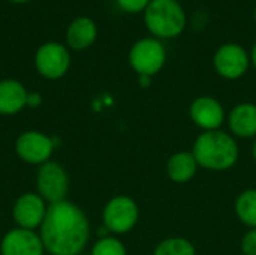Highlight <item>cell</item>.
<instances>
[{"label": "cell", "mask_w": 256, "mask_h": 255, "mask_svg": "<svg viewBox=\"0 0 256 255\" xmlns=\"http://www.w3.org/2000/svg\"><path fill=\"white\" fill-rule=\"evenodd\" d=\"M39 236L46 254L81 255L90 242V221L80 206L64 200L48 206Z\"/></svg>", "instance_id": "1"}, {"label": "cell", "mask_w": 256, "mask_h": 255, "mask_svg": "<svg viewBox=\"0 0 256 255\" xmlns=\"http://www.w3.org/2000/svg\"><path fill=\"white\" fill-rule=\"evenodd\" d=\"M192 153L201 168L210 171H226L237 164L240 149L236 137L218 129L202 132L195 140Z\"/></svg>", "instance_id": "2"}, {"label": "cell", "mask_w": 256, "mask_h": 255, "mask_svg": "<svg viewBox=\"0 0 256 255\" xmlns=\"http://www.w3.org/2000/svg\"><path fill=\"white\" fill-rule=\"evenodd\" d=\"M144 24L153 38L172 39L188 26V15L178 0H152L146 8Z\"/></svg>", "instance_id": "3"}, {"label": "cell", "mask_w": 256, "mask_h": 255, "mask_svg": "<svg viewBox=\"0 0 256 255\" xmlns=\"http://www.w3.org/2000/svg\"><path fill=\"white\" fill-rule=\"evenodd\" d=\"M166 63V48L160 39L147 36L138 39L129 51V65L141 77H153Z\"/></svg>", "instance_id": "4"}, {"label": "cell", "mask_w": 256, "mask_h": 255, "mask_svg": "<svg viewBox=\"0 0 256 255\" xmlns=\"http://www.w3.org/2000/svg\"><path fill=\"white\" fill-rule=\"evenodd\" d=\"M140 219V207L136 201L128 195H117L111 198L102 212L104 227L108 233L122 236L130 233Z\"/></svg>", "instance_id": "5"}, {"label": "cell", "mask_w": 256, "mask_h": 255, "mask_svg": "<svg viewBox=\"0 0 256 255\" xmlns=\"http://www.w3.org/2000/svg\"><path fill=\"white\" fill-rule=\"evenodd\" d=\"M70 189V179L64 167L56 161L38 167L36 192L48 203L56 204L64 201Z\"/></svg>", "instance_id": "6"}, {"label": "cell", "mask_w": 256, "mask_h": 255, "mask_svg": "<svg viewBox=\"0 0 256 255\" xmlns=\"http://www.w3.org/2000/svg\"><path fill=\"white\" fill-rule=\"evenodd\" d=\"M69 48L60 42L50 41L42 44L34 54V68L46 80H60L70 69Z\"/></svg>", "instance_id": "7"}, {"label": "cell", "mask_w": 256, "mask_h": 255, "mask_svg": "<svg viewBox=\"0 0 256 255\" xmlns=\"http://www.w3.org/2000/svg\"><path fill=\"white\" fill-rule=\"evenodd\" d=\"M56 147V140L52 137L34 129L20 134L15 141L16 156L22 162L36 167H40L51 161Z\"/></svg>", "instance_id": "8"}, {"label": "cell", "mask_w": 256, "mask_h": 255, "mask_svg": "<svg viewBox=\"0 0 256 255\" xmlns=\"http://www.w3.org/2000/svg\"><path fill=\"white\" fill-rule=\"evenodd\" d=\"M213 66L222 78L238 80L249 71L250 53L237 42H226L216 50Z\"/></svg>", "instance_id": "9"}, {"label": "cell", "mask_w": 256, "mask_h": 255, "mask_svg": "<svg viewBox=\"0 0 256 255\" xmlns=\"http://www.w3.org/2000/svg\"><path fill=\"white\" fill-rule=\"evenodd\" d=\"M48 203L38 192H26L16 198L12 207V216L18 228L38 230L40 228L46 212Z\"/></svg>", "instance_id": "10"}, {"label": "cell", "mask_w": 256, "mask_h": 255, "mask_svg": "<svg viewBox=\"0 0 256 255\" xmlns=\"http://www.w3.org/2000/svg\"><path fill=\"white\" fill-rule=\"evenodd\" d=\"M192 122L206 131H218L225 123L226 113L222 102L213 96H198L192 101L189 108Z\"/></svg>", "instance_id": "11"}, {"label": "cell", "mask_w": 256, "mask_h": 255, "mask_svg": "<svg viewBox=\"0 0 256 255\" xmlns=\"http://www.w3.org/2000/svg\"><path fill=\"white\" fill-rule=\"evenodd\" d=\"M39 233L24 228L9 230L0 242V255H45Z\"/></svg>", "instance_id": "12"}, {"label": "cell", "mask_w": 256, "mask_h": 255, "mask_svg": "<svg viewBox=\"0 0 256 255\" xmlns=\"http://www.w3.org/2000/svg\"><path fill=\"white\" fill-rule=\"evenodd\" d=\"M28 90L26 86L14 78H4L0 81V114L15 116L27 108Z\"/></svg>", "instance_id": "13"}, {"label": "cell", "mask_w": 256, "mask_h": 255, "mask_svg": "<svg viewBox=\"0 0 256 255\" xmlns=\"http://www.w3.org/2000/svg\"><path fill=\"white\" fill-rule=\"evenodd\" d=\"M228 126L232 137L256 138V104H237L228 114Z\"/></svg>", "instance_id": "14"}, {"label": "cell", "mask_w": 256, "mask_h": 255, "mask_svg": "<svg viewBox=\"0 0 256 255\" xmlns=\"http://www.w3.org/2000/svg\"><path fill=\"white\" fill-rule=\"evenodd\" d=\"M98 39V24L93 18L81 15L70 21L66 30V44L72 50L81 51L90 48Z\"/></svg>", "instance_id": "15"}, {"label": "cell", "mask_w": 256, "mask_h": 255, "mask_svg": "<svg viewBox=\"0 0 256 255\" xmlns=\"http://www.w3.org/2000/svg\"><path fill=\"white\" fill-rule=\"evenodd\" d=\"M200 165L190 152H177L170 156L166 162V174L176 183H188L190 182L198 171Z\"/></svg>", "instance_id": "16"}, {"label": "cell", "mask_w": 256, "mask_h": 255, "mask_svg": "<svg viewBox=\"0 0 256 255\" xmlns=\"http://www.w3.org/2000/svg\"><path fill=\"white\" fill-rule=\"evenodd\" d=\"M236 215L242 224L256 228V189L243 191L236 200Z\"/></svg>", "instance_id": "17"}, {"label": "cell", "mask_w": 256, "mask_h": 255, "mask_svg": "<svg viewBox=\"0 0 256 255\" xmlns=\"http://www.w3.org/2000/svg\"><path fill=\"white\" fill-rule=\"evenodd\" d=\"M153 255H196V249L184 237H168L156 246Z\"/></svg>", "instance_id": "18"}, {"label": "cell", "mask_w": 256, "mask_h": 255, "mask_svg": "<svg viewBox=\"0 0 256 255\" xmlns=\"http://www.w3.org/2000/svg\"><path fill=\"white\" fill-rule=\"evenodd\" d=\"M90 255H128V249L123 245V242H120L117 237L106 236L100 237L93 245Z\"/></svg>", "instance_id": "19"}, {"label": "cell", "mask_w": 256, "mask_h": 255, "mask_svg": "<svg viewBox=\"0 0 256 255\" xmlns=\"http://www.w3.org/2000/svg\"><path fill=\"white\" fill-rule=\"evenodd\" d=\"M116 2L122 11L129 14H140L146 11V8L152 0H116Z\"/></svg>", "instance_id": "20"}, {"label": "cell", "mask_w": 256, "mask_h": 255, "mask_svg": "<svg viewBox=\"0 0 256 255\" xmlns=\"http://www.w3.org/2000/svg\"><path fill=\"white\" fill-rule=\"evenodd\" d=\"M240 248L244 255H256V228H250L243 236Z\"/></svg>", "instance_id": "21"}, {"label": "cell", "mask_w": 256, "mask_h": 255, "mask_svg": "<svg viewBox=\"0 0 256 255\" xmlns=\"http://www.w3.org/2000/svg\"><path fill=\"white\" fill-rule=\"evenodd\" d=\"M42 105V96L38 92H28L27 95V107L30 108H38Z\"/></svg>", "instance_id": "22"}, {"label": "cell", "mask_w": 256, "mask_h": 255, "mask_svg": "<svg viewBox=\"0 0 256 255\" xmlns=\"http://www.w3.org/2000/svg\"><path fill=\"white\" fill-rule=\"evenodd\" d=\"M250 65H254V68L256 69V42L250 51Z\"/></svg>", "instance_id": "23"}, {"label": "cell", "mask_w": 256, "mask_h": 255, "mask_svg": "<svg viewBox=\"0 0 256 255\" xmlns=\"http://www.w3.org/2000/svg\"><path fill=\"white\" fill-rule=\"evenodd\" d=\"M150 80H152V77H146V75H141L140 77V83H141L142 87H147L150 84Z\"/></svg>", "instance_id": "24"}, {"label": "cell", "mask_w": 256, "mask_h": 255, "mask_svg": "<svg viewBox=\"0 0 256 255\" xmlns=\"http://www.w3.org/2000/svg\"><path fill=\"white\" fill-rule=\"evenodd\" d=\"M252 156H254V159H255L256 162V138L255 141H254V146H252Z\"/></svg>", "instance_id": "25"}, {"label": "cell", "mask_w": 256, "mask_h": 255, "mask_svg": "<svg viewBox=\"0 0 256 255\" xmlns=\"http://www.w3.org/2000/svg\"><path fill=\"white\" fill-rule=\"evenodd\" d=\"M9 2H12V3H27L30 0H9Z\"/></svg>", "instance_id": "26"}, {"label": "cell", "mask_w": 256, "mask_h": 255, "mask_svg": "<svg viewBox=\"0 0 256 255\" xmlns=\"http://www.w3.org/2000/svg\"><path fill=\"white\" fill-rule=\"evenodd\" d=\"M255 23H256V8H255Z\"/></svg>", "instance_id": "27"}, {"label": "cell", "mask_w": 256, "mask_h": 255, "mask_svg": "<svg viewBox=\"0 0 256 255\" xmlns=\"http://www.w3.org/2000/svg\"><path fill=\"white\" fill-rule=\"evenodd\" d=\"M46 255H50V254H46Z\"/></svg>", "instance_id": "28"}]
</instances>
